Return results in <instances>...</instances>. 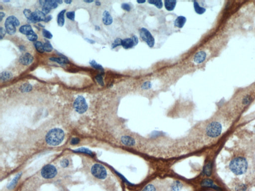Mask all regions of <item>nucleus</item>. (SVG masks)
Returning <instances> with one entry per match:
<instances>
[{"label": "nucleus", "mask_w": 255, "mask_h": 191, "mask_svg": "<svg viewBox=\"0 0 255 191\" xmlns=\"http://www.w3.org/2000/svg\"><path fill=\"white\" fill-rule=\"evenodd\" d=\"M248 167V159L242 153L237 154L233 156L229 163L230 170L236 176L242 175L246 173Z\"/></svg>", "instance_id": "f257e3e1"}, {"label": "nucleus", "mask_w": 255, "mask_h": 191, "mask_svg": "<svg viewBox=\"0 0 255 191\" xmlns=\"http://www.w3.org/2000/svg\"><path fill=\"white\" fill-rule=\"evenodd\" d=\"M65 137L64 130L59 128H54L48 132L45 136V141L48 145L55 146L60 145Z\"/></svg>", "instance_id": "f03ea898"}, {"label": "nucleus", "mask_w": 255, "mask_h": 191, "mask_svg": "<svg viewBox=\"0 0 255 191\" xmlns=\"http://www.w3.org/2000/svg\"><path fill=\"white\" fill-rule=\"evenodd\" d=\"M222 130V123L218 121H213L209 123L206 128V133L210 138H216L221 135Z\"/></svg>", "instance_id": "7ed1b4c3"}, {"label": "nucleus", "mask_w": 255, "mask_h": 191, "mask_svg": "<svg viewBox=\"0 0 255 191\" xmlns=\"http://www.w3.org/2000/svg\"><path fill=\"white\" fill-rule=\"evenodd\" d=\"M74 107L76 112L80 114L85 113L88 108L86 100L82 96H78L75 100Z\"/></svg>", "instance_id": "20e7f679"}, {"label": "nucleus", "mask_w": 255, "mask_h": 191, "mask_svg": "<svg viewBox=\"0 0 255 191\" xmlns=\"http://www.w3.org/2000/svg\"><path fill=\"white\" fill-rule=\"evenodd\" d=\"M139 34L141 38L146 43L147 45L152 48L155 44V40L151 32L145 27H142L139 30Z\"/></svg>", "instance_id": "39448f33"}, {"label": "nucleus", "mask_w": 255, "mask_h": 191, "mask_svg": "<svg viewBox=\"0 0 255 191\" xmlns=\"http://www.w3.org/2000/svg\"><path fill=\"white\" fill-rule=\"evenodd\" d=\"M91 173L94 177L99 179H104L107 177L106 169L101 164H95L91 168Z\"/></svg>", "instance_id": "423d86ee"}, {"label": "nucleus", "mask_w": 255, "mask_h": 191, "mask_svg": "<svg viewBox=\"0 0 255 191\" xmlns=\"http://www.w3.org/2000/svg\"><path fill=\"white\" fill-rule=\"evenodd\" d=\"M57 171L54 166L49 164L44 166L41 171V175L44 178L52 179L57 175Z\"/></svg>", "instance_id": "0eeeda50"}, {"label": "nucleus", "mask_w": 255, "mask_h": 191, "mask_svg": "<svg viewBox=\"0 0 255 191\" xmlns=\"http://www.w3.org/2000/svg\"><path fill=\"white\" fill-rule=\"evenodd\" d=\"M255 94L253 93H247L244 95L240 100L239 106L241 108V109L246 108L248 106H249L255 99Z\"/></svg>", "instance_id": "6e6552de"}, {"label": "nucleus", "mask_w": 255, "mask_h": 191, "mask_svg": "<svg viewBox=\"0 0 255 191\" xmlns=\"http://www.w3.org/2000/svg\"><path fill=\"white\" fill-rule=\"evenodd\" d=\"M139 40L136 36H132L131 38H125L122 40L121 46L125 49L132 48L138 44Z\"/></svg>", "instance_id": "1a4fd4ad"}, {"label": "nucleus", "mask_w": 255, "mask_h": 191, "mask_svg": "<svg viewBox=\"0 0 255 191\" xmlns=\"http://www.w3.org/2000/svg\"><path fill=\"white\" fill-rule=\"evenodd\" d=\"M45 18V14L42 11L36 10L33 12L32 17L30 22L31 23H37L40 21H44Z\"/></svg>", "instance_id": "9d476101"}, {"label": "nucleus", "mask_w": 255, "mask_h": 191, "mask_svg": "<svg viewBox=\"0 0 255 191\" xmlns=\"http://www.w3.org/2000/svg\"><path fill=\"white\" fill-rule=\"evenodd\" d=\"M34 61V57L29 53H25L21 55L19 59L20 62L24 65H29Z\"/></svg>", "instance_id": "9b49d317"}, {"label": "nucleus", "mask_w": 255, "mask_h": 191, "mask_svg": "<svg viewBox=\"0 0 255 191\" xmlns=\"http://www.w3.org/2000/svg\"><path fill=\"white\" fill-rule=\"evenodd\" d=\"M201 185L203 187H208V188H211L214 189V190L217 191H222V189L218 186L214 184L213 180L210 179H205L201 183Z\"/></svg>", "instance_id": "f8f14e48"}, {"label": "nucleus", "mask_w": 255, "mask_h": 191, "mask_svg": "<svg viewBox=\"0 0 255 191\" xmlns=\"http://www.w3.org/2000/svg\"><path fill=\"white\" fill-rule=\"evenodd\" d=\"M5 27L6 29L7 33L10 35H14L16 33L17 29L16 27L15 26L13 23H11L10 20H8L7 18L6 19L5 23Z\"/></svg>", "instance_id": "ddd939ff"}, {"label": "nucleus", "mask_w": 255, "mask_h": 191, "mask_svg": "<svg viewBox=\"0 0 255 191\" xmlns=\"http://www.w3.org/2000/svg\"><path fill=\"white\" fill-rule=\"evenodd\" d=\"M207 57L206 53L204 51H200L195 54L193 60L197 64H201L205 61Z\"/></svg>", "instance_id": "4468645a"}, {"label": "nucleus", "mask_w": 255, "mask_h": 191, "mask_svg": "<svg viewBox=\"0 0 255 191\" xmlns=\"http://www.w3.org/2000/svg\"><path fill=\"white\" fill-rule=\"evenodd\" d=\"M40 4L42 7H46L51 10L55 9L58 7V4L54 0H47V1H40Z\"/></svg>", "instance_id": "2eb2a0df"}, {"label": "nucleus", "mask_w": 255, "mask_h": 191, "mask_svg": "<svg viewBox=\"0 0 255 191\" xmlns=\"http://www.w3.org/2000/svg\"><path fill=\"white\" fill-rule=\"evenodd\" d=\"M102 21L105 25L109 26L113 23V18L110 14V13L107 11H105L103 14Z\"/></svg>", "instance_id": "dca6fc26"}, {"label": "nucleus", "mask_w": 255, "mask_h": 191, "mask_svg": "<svg viewBox=\"0 0 255 191\" xmlns=\"http://www.w3.org/2000/svg\"><path fill=\"white\" fill-rule=\"evenodd\" d=\"M122 142L125 145L128 146H133L135 145V140L131 136L124 135L121 138Z\"/></svg>", "instance_id": "f3484780"}, {"label": "nucleus", "mask_w": 255, "mask_h": 191, "mask_svg": "<svg viewBox=\"0 0 255 191\" xmlns=\"http://www.w3.org/2000/svg\"><path fill=\"white\" fill-rule=\"evenodd\" d=\"M19 31L22 34H25L27 36L34 33L32 27L30 24H25V25L21 26L19 28Z\"/></svg>", "instance_id": "a211bd4d"}, {"label": "nucleus", "mask_w": 255, "mask_h": 191, "mask_svg": "<svg viewBox=\"0 0 255 191\" xmlns=\"http://www.w3.org/2000/svg\"><path fill=\"white\" fill-rule=\"evenodd\" d=\"M186 22V18L183 16H178L176 18L174 22L175 27L181 28L184 27Z\"/></svg>", "instance_id": "6ab92c4d"}, {"label": "nucleus", "mask_w": 255, "mask_h": 191, "mask_svg": "<svg viewBox=\"0 0 255 191\" xmlns=\"http://www.w3.org/2000/svg\"><path fill=\"white\" fill-rule=\"evenodd\" d=\"M50 61L55 62L62 65L67 64L69 62L68 59L64 55H62V56L60 57H51L50 58Z\"/></svg>", "instance_id": "aec40b11"}, {"label": "nucleus", "mask_w": 255, "mask_h": 191, "mask_svg": "<svg viewBox=\"0 0 255 191\" xmlns=\"http://www.w3.org/2000/svg\"><path fill=\"white\" fill-rule=\"evenodd\" d=\"M176 1L175 0H165L164 2V4L165 9L168 11H172L175 8L176 5Z\"/></svg>", "instance_id": "412c9836"}, {"label": "nucleus", "mask_w": 255, "mask_h": 191, "mask_svg": "<svg viewBox=\"0 0 255 191\" xmlns=\"http://www.w3.org/2000/svg\"><path fill=\"white\" fill-rule=\"evenodd\" d=\"M66 11V10H62L58 14L57 22L58 25L60 27H63L65 24V14Z\"/></svg>", "instance_id": "4be33fe9"}, {"label": "nucleus", "mask_w": 255, "mask_h": 191, "mask_svg": "<svg viewBox=\"0 0 255 191\" xmlns=\"http://www.w3.org/2000/svg\"><path fill=\"white\" fill-rule=\"evenodd\" d=\"M13 74L8 71H4L2 72L0 75V79L2 81H8L9 80L13 78Z\"/></svg>", "instance_id": "5701e85b"}, {"label": "nucleus", "mask_w": 255, "mask_h": 191, "mask_svg": "<svg viewBox=\"0 0 255 191\" xmlns=\"http://www.w3.org/2000/svg\"><path fill=\"white\" fill-rule=\"evenodd\" d=\"M193 6H194L195 11L198 14H203L206 11V9L204 8L201 7L199 4V3L196 1L193 2Z\"/></svg>", "instance_id": "b1692460"}, {"label": "nucleus", "mask_w": 255, "mask_h": 191, "mask_svg": "<svg viewBox=\"0 0 255 191\" xmlns=\"http://www.w3.org/2000/svg\"><path fill=\"white\" fill-rule=\"evenodd\" d=\"M183 185L179 181H175L171 185V190L172 191H179L181 190Z\"/></svg>", "instance_id": "393cba45"}, {"label": "nucleus", "mask_w": 255, "mask_h": 191, "mask_svg": "<svg viewBox=\"0 0 255 191\" xmlns=\"http://www.w3.org/2000/svg\"><path fill=\"white\" fill-rule=\"evenodd\" d=\"M89 63H90L91 66L92 67H93L94 69H96L99 70L101 71V74H102L103 75L104 74V68H103V66L102 65H100L99 64L97 63L96 62V61H95L94 60H91Z\"/></svg>", "instance_id": "a878e982"}, {"label": "nucleus", "mask_w": 255, "mask_h": 191, "mask_svg": "<svg viewBox=\"0 0 255 191\" xmlns=\"http://www.w3.org/2000/svg\"><path fill=\"white\" fill-rule=\"evenodd\" d=\"M20 90L21 92L23 93H27V92H30L33 89V86L31 84L29 83L24 84L23 85H21V87L20 88Z\"/></svg>", "instance_id": "bb28decb"}, {"label": "nucleus", "mask_w": 255, "mask_h": 191, "mask_svg": "<svg viewBox=\"0 0 255 191\" xmlns=\"http://www.w3.org/2000/svg\"><path fill=\"white\" fill-rule=\"evenodd\" d=\"M204 174L207 176H210L212 173V164L211 163H207L204 168L203 170Z\"/></svg>", "instance_id": "cd10ccee"}, {"label": "nucleus", "mask_w": 255, "mask_h": 191, "mask_svg": "<svg viewBox=\"0 0 255 191\" xmlns=\"http://www.w3.org/2000/svg\"><path fill=\"white\" fill-rule=\"evenodd\" d=\"M148 3L150 4L154 5L158 9H161L163 7V3L161 0H149Z\"/></svg>", "instance_id": "c85d7f7f"}, {"label": "nucleus", "mask_w": 255, "mask_h": 191, "mask_svg": "<svg viewBox=\"0 0 255 191\" xmlns=\"http://www.w3.org/2000/svg\"><path fill=\"white\" fill-rule=\"evenodd\" d=\"M21 173H20V174H18V175L16 176V177H15L14 179H13V181L11 182V183H10L9 185H8V188L9 189H13L14 188L16 184H17V182L18 181V179H19V178H20L21 176Z\"/></svg>", "instance_id": "c756f323"}, {"label": "nucleus", "mask_w": 255, "mask_h": 191, "mask_svg": "<svg viewBox=\"0 0 255 191\" xmlns=\"http://www.w3.org/2000/svg\"><path fill=\"white\" fill-rule=\"evenodd\" d=\"M35 48L38 53H42L44 52V44L41 43V41H37L34 43Z\"/></svg>", "instance_id": "7c9ffc66"}, {"label": "nucleus", "mask_w": 255, "mask_h": 191, "mask_svg": "<svg viewBox=\"0 0 255 191\" xmlns=\"http://www.w3.org/2000/svg\"><path fill=\"white\" fill-rule=\"evenodd\" d=\"M247 187L246 184L239 183L235 186V191H246L247 190Z\"/></svg>", "instance_id": "2f4dec72"}, {"label": "nucleus", "mask_w": 255, "mask_h": 191, "mask_svg": "<svg viewBox=\"0 0 255 191\" xmlns=\"http://www.w3.org/2000/svg\"><path fill=\"white\" fill-rule=\"evenodd\" d=\"M44 50L47 53H51L53 50V47L50 41H47L44 43Z\"/></svg>", "instance_id": "473e14b6"}, {"label": "nucleus", "mask_w": 255, "mask_h": 191, "mask_svg": "<svg viewBox=\"0 0 255 191\" xmlns=\"http://www.w3.org/2000/svg\"><path fill=\"white\" fill-rule=\"evenodd\" d=\"M7 18L8 20H10L11 23H13L15 26H16V27L20 26V21H19V20L15 16H9Z\"/></svg>", "instance_id": "72a5a7b5"}, {"label": "nucleus", "mask_w": 255, "mask_h": 191, "mask_svg": "<svg viewBox=\"0 0 255 191\" xmlns=\"http://www.w3.org/2000/svg\"><path fill=\"white\" fill-rule=\"evenodd\" d=\"M102 75H103V74L101 73L97 75L95 77V79H96V81L98 82V83L99 84L100 86H104V82L103 81V78Z\"/></svg>", "instance_id": "f704fd0d"}, {"label": "nucleus", "mask_w": 255, "mask_h": 191, "mask_svg": "<svg viewBox=\"0 0 255 191\" xmlns=\"http://www.w3.org/2000/svg\"><path fill=\"white\" fill-rule=\"evenodd\" d=\"M32 14H33V12H31V11L29 9H25L24 11V14L28 21H30L31 20Z\"/></svg>", "instance_id": "c9c22d12"}, {"label": "nucleus", "mask_w": 255, "mask_h": 191, "mask_svg": "<svg viewBox=\"0 0 255 191\" xmlns=\"http://www.w3.org/2000/svg\"><path fill=\"white\" fill-rule=\"evenodd\" d=\"M76 152H82V153H87L88 154L90 155L91 156H94L93 152L91 151L90 150L86 148H78L75 150Z\"/></svg>", "instance_id": "e433bc0d"}, {"label": "nucleus", "mask_w": 255, "mask_h": 191, "mask_svg": "<svg viewBox=\"0 0 255 191\" xmlns=\"http://www.w3.org/2000/svg\"><path fill=\"white\" fill-rule=\"evenodd\" d=\"M42 34L44 37L47 39H51L53 37V35L50 31L45 29H43L42 30Z\"/></svg>", "instance_id": "4c0bfd02"}, {"label": "nucleus", "mask_w": 255, "mask_h": 191, "mask_svg": "<svg viewBox=\"0 0 255 191\" xmlns=\"http://www.w3.org/2000/svg\"><path fill=\"white\" fill-rule=\"evenodd\" d=\"M27 37L28 40H29L30 41H33V42L37 41L38 38V36L35 33H31L28 36H27Z\"/></svg>", "instance_id": "58836bf2"}, {"label": "nucleus", "mask_w": 255, "mask_h": 191, "mask_svg": "<svg viewBox=\"0 0 255 191\" xmlns=\"http://www.w3.org/2000/svg\"><path fill=\"white\" fill-rule=\"evenodd\" d=\"M121 42L122 39L121 38H118L116 39L112 44V48L114 49L117 47L121 46Z\"/></svg>", "instance_id": "ea45409f"}, {"label": "nucleus", "mask_w": 255, "mask_h": 191, "mask_svg": "<svg viewBox=\"0 0 255 191\" xmlns=\"http://www.w3.org/2000/svg\"><path fill=\"white\" fill-rule=\"evenodd\" d=\"M152 87V84L149 81H146L142 85L141 88L144 90H148L151 89Z\"/></svg>", "instance_id": "a19ab883"}, {"label": "nucleus", "mask_w": 255, "mask_h": 191, "mask_svg": "<svg viewBox=\"0 0 255 191\" xmlns=\"http://www.w3.org/2000/svg\"><path fill=\"white\" fill-rule=\"evenodd\" d=\"M66 17L69 20L72 21H74L75 20V13L74 11H68L66 14Z\"/></svg>", "instance_id": "79ce46f5"}, {"label": "nucleus", "mask_w": 255, "mask_h": 191, "mask_svg": "<svg viewBox=\"0 0 255 191\" xmlns=\"http://www.w3.org/2000/svg\"><path fill=\"white\" fill-rule=\"evenodd\" d=\"M142 191H156V189L153 185L149 184L144 188Z\"/></svg>", "instance_id": "37998d69"}, {"label": "nucleus", "mask_w": 255, "mask_h": 191, "mask_svg": "<svg viewBox=\"0 0 255 191\" xmlns=\"http://www.w3.org/2000/svg\"><path fill=\"white\" fill-rule=\"evenodd\" d=\"M121 8L122 9L127 11H130L132 9L131 6L128 3H123L121 5Z\"/></svg>", "instance_id": "c03bdc74"}, {"label": "nucleus", "mask_w": 255, "mask_h": 191, "mask_svg": "<svg viewBox=\"0 0 255 191\" xmlns=\"http://www.w3.org/2000/svg\"><path fill=\"white\" fill-rule=\"evenodd\" d=\"M7 33L5 28L1 27V28H0V40H3V38L5 36H6Z\"/></svg>", "instance_id": "a18cd8bd"}, {"label": "nucleus", "mask_w": 255, "mask_h": 191, "mask_svg": "<svg viewBox=\"0 0 255 191\" xmlns=\"http://www.w3.org/2000/svg\"><path fill=\"white\" fill-rule=\"evenodd\" d=\"M69 161L66 159L62 160L60 162L61 166L64 168H66V167H67L69 165Z\"/></svg>", "instance_id": "49530a36"}, {"label": "nucleus", "mask_w": 255, "mask_h": 191, "mask_svg": "<svg viewBox=\"0 0 255 191\" xmlns=\"http://www.w3.org/2000/svg\"><path fill=\"white\" fill-rule=\"evenodd\" d=\"M80 142V139L78 138H73L71 140L70 143L72 145H77Z\"/></svg>", "instance_id": "de8ad7c7"}, {"label": "nucleus", "mask_w": 255, "mask_h": 191, "mask_svg": "<svg viewBox=\"0 0 255 191\" xmlns=\"http://www.w3.org/2000/svg\"><path fill=\"white\" fill-rule=\"evenodd\" d=\"M51 10L48 8L46 7H42V11L45 14H48V13L51 11Z\"/></svg>", "instance_id": "09e8293b"}, {"label": "nucleus", "mask_w": 255, "mask_h": 191, "mask_svg": "<svg viewBox=\"0 0 255 191\" xmlns=\"http://www.w3.org/2000/svg\"><path fill=\"white\" fill-rule=\"evenodd\" d=\"M52 19V17L51 15H48L47 17H46L44 22L45 23H48L49 21H51V20Z\"/></svg>", "instance_id": "8fccbe9b"}, {"label": "nucleus", "mask_w": 255, "mask_h": 191, "mask_svg": "<svg viewBox=\"0 0 255 191\" xmlns=\"http://www.w3.org/2000/svg\"><path fill=\"white\" fill-rule=\"evenodd\" d=\"M86 41H87L88 43H90L91 44H94L95 43V41L94 40H90V39H89V38H85V39Z\"/></svg>", "instance_id": "3c124183"}, {"label": "nucleus", "mask_w": 255, "mask_h": 191, "mask_svg": "<svg viewBox=\"0 0 255 191\" xmlns=\"http://www.w3.org/2000/svg\"><path fill=\"white\" fill-rule=\"evenodd\" d=\"M5 13H3L2 11H1V12H0V21H2L3 18L5 17Z\"/></svg>", "instance_id": "603ef678"}, {"label": "nucleus", "mask_w": 255, "mask_h": 191, "mask_svg": "<svg viewBox=\"0 0 255 191\" xmlns=\"http://www.w3.org/2000/svg\"><path fill=\"white\" fill-rule=\"evenodd\" d=\"M64 2H65L66 4H70L71 3H72V1H70V0H66V1H64Z\"/></svg>", "instance_id": "864d4df0"}, {"label": "nucleus", "mask_w": 255, "mask_h": 191, "mask_svg": "<svg viewBox=\"0 0 255 191\" xmlns=\"http://www.w3.org/2000/svg\"><path fill=\"white\" fill-rule=\"evenodd\" d=\"M83 2H84L86 3H91L94 2V1H92V0H91V1H88V0L87 1V0H86V1H83Z\"/></svg>", "instance_id": "5fc2aeb1"}, {"label": "nucleus", "mask_w": 255, "mask_h": 191, "mask_svg": "<svg viewBox=\"0 0 255 191\" xmlns=\"http://www.w3.org/2000/svg\"><path fill=\"white\" fill-rule=\"evenodd\" d=\"M56 2H57V3L58 4H62V3H63V1H62V0L56 1Z\"/></svg>", "instance_id": "6e6d98bb"}, {"label": "nucleus", "mask_w": 255, "mask_h": 191, "mask_svg": "<svg viewBox=\"0 0 255 191\" xmlns=\"http://www.w3.org/2000/svg\"><path fill=\"white\" fill-rule=\"evenodd\" d=\"M137 3H139V4H142V3H145V1H137Z\"/></svg>", "instance_id": "4d7b16f0"}, {"label": "nucleus", "mask_w": 255, "mask_h": 191, "mask_svg": "<svg viewBox=\"0 0 255 191\" xmlns=\"http://www.w3.org/2000/svg\"><path fill=\"white\" fill-rule=\"evenodd\" d=\"M95 4L98 6H100L101 5V3L99 1H96L95 2Z\"/></svg>", "instance_id": "13d9d810"}, {"label": "nucleus", "mask_w": 255, "mask_h": 191, "mask_svg": "<svg viewBox=\"0 0 255 191\" xmlns=\"http://www.w3.org/2000/svg\"><path fill=\"white\" fill-rule=\"evenodd\" d=\"M100 29V27L98 26H96L95 27V30H99Z\"/></svg>", "instance_id": "bf43d9fd"}, {"label": "nucleus", "mask_w": 255, "mask_h": 191, "mask_svg": "<svg viewBox=\"0 0 255 191\" xmlns=\"http://www.w3.org/2000/svg\"><path fill=\"white\" fill-rule=\"evenodd\" d=\"M3 2H10V1H8V0H6V1H5V0H4V1H3Z\"/></svg>", "instance_id": "052dcab7"}, {"label": "nucleus", "mask_w": 255, "mask_h": 191, "mask_svg": "<svg viewBox=\"0 0 255 191\" xmlns=\"http://www.w3.org/2000/svg\"><path fill=\"white\" fill-rule=\"evenodd\" d=\"M39 26H41V27H44V26H42V24H39Z\"/></svg>", "instance_id": "680f3d73"}, {"label": "nucleus", "mask_w": 255, "mask_h": 191, "mask_svg": "<svg viewBox=\"0 0 255 191\" xmlns=\"http://www.w3.org/2000/svg\"><path fill=\"white\" fill-rule=\"evenodd\" d=\"M0 7H1V10H3V7H2V6H1Z\"/></svg>", "instance_id": "e2e57ef3"}]
</instances>
